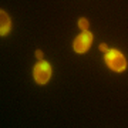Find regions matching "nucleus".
Returning <instances> with one entry per match:
<instances>
[{
    "label": "nucleus",
    "instance_id": "1",
    "mask_svg": "<svg viewBox=\"0 0 128 128\" xmlns=\"http://www.w3.org/2000/svg\"><path fill=\"white\" fill-rule=\"evenodd\" d=\"M104 60H105V64H107L112 71L121 73V71H124V70L127 68V60H125L124 54L121 51L115 50V48L107 51Z\"/></svg>",
    "mask_w": 128,
    "mask_h": 128
},
{
    "label": "nucleus",
    "instance_id": "2",
    "mask_svg": "<svg viewBox=\"0 0 128 128\" xmlns=\"http://www.w3.org/2000/svg\"><path fill=\"white\" fill-rule=\"evenodd\" d=\"M33 77H34L36 82H38V84H46V82H48V80L51 77V66L47 61H43L41 60L40 63H37L34 66Z\"/></svg>",
    "mask_w": 128,
    "mask_h": 128
},
{
    "label": "nucleus",
    "instance_id": "3",
    "mask_svg": "<svg viewBox=\"0 0 128 128\" xmlns=\"http://www.w3.org/2000/svg\"><path fill=\"white\" fill-rule=\"evenodd\" d=\"M92 43V34L88 30H82L81 34H78L76 37V40H74V51L78 53V54H82V53H86V51L90 48Z\"/></svg>",
    "mask_w": 128,
    "mask_h": 128
},
{
    "label": "nucleus",
    "instance_id": "4",
    "mask_svg": "<svg viewBox=\"0 0 128 128\" xmlns=\"http://www.w3.org/2000/svg\"><path fill=\"white\" fill-rule=\"evenodd\" d=\"M0 22H2V27H0V34L2 36H6L7 33H9V30H10V18H9V16H7V13L6 12H0Z\"/></svg>",
    "mask_w": 128,
    "mask_h": 128
},
{
    "label": "nucleus",
    "instance_id": "5",
    "mask_svg": "<svg viewBox=\"0 0 128 128\" xmlns=\"http://www.w3.org/2000/svg\"><path fill=\"white\" fill-rule=\"evenodd\" d=\"M78 26H80V28L81 30H88V27H90V23H88V20L87 18H80L78 20Z\"/></svg>",
    "mask_w": 128,
    "mask_h": 128
},
{
    "label": "nucleus",
    "instance_id": "6",
    "mask_svg": "<svg viewBox=\"0 0 128 128\" xmlns=\"http://www.w3.org/2000/svg\"><path fill=\"white\" fill-rule=\"evenodd\" d=\"M36 57H37L38 60H41V58H43V51H41V50H37V51H36Z\"/></svg>",
    "mask_w": 128,
    "mask_h": 128
},
{
    "label": "nucleus",
    "instance_id": "7",
    "mask_svg": "<svg viewBox=\"0 0 128 128\" xmlns=\"http://www.w3.org/2000/svg\"><path fill=\"white\" fill-rule=\"evenodd\" d=\"M100 50L101 51H107V50H108V48H107V44H104V43H102V44H100Z\"/></svg>",
    "mask_w": 128,
    "mask_h": 128
}]
</instances>
